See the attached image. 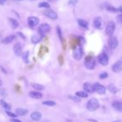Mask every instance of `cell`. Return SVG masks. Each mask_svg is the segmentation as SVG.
Instances as JSON below:
<instances>
[{
  "instance_id": "cell-1",
  "label": "cell",
  "mask_w": 122,
  "mask_h": 122,
  "mask_svg": "<svg viewBox=\"0 0 122 122\" xmlns=\"http://www.w3.org/2000/svg\"><path fill=\"white\" fill-rule=\"evenodd\" d=\"M99 106H100L99 101H98L97 99H96V98H92L91 100H89L86 104L87 110L90 111H97L98 108H99Z\"/></svg>"
},
{
  "instance_id": "cell-2",
  "label": "cell",
  "mask_w": 122,
  "mask_h": 122,
  "mask_svg": "<svg viewBox=\"0 0 122 122\" xmlns=\"http://www.w3.org/2000/svg\"><path fill=\"white\" fill-rule=\"evenodd\" d=\"M83 55H84V51L81 46H78V47H76L73 51V57L76 60H77V61L81 60L83 57Z\"/></svg>"
},
{
  "instance_id": "cell-3",
  "label": "cell",
  "mask_w": 122,
  "mask_h": 122,
  "mask_svg": "<svg viewBox=\"0 0 122 122\" xmlns=\"http://www.w3.org/2000/svg\"><path fill=\"white\" fill-rule=\"evenodd\" d=\"M115 29H116V23L113 21H110L108 22L107 25H106V34L109 37L113 35L115 32Z\"/></svg>"
},
{
  "instance_id": "cell-4",
  "label": "cell",
  "mask_w": 122,
  "mask_h": 122,
  "mask_svg": "<svg viewBox=\"0 0 122 122\" xmlns=\"http://www.w3.org/2000/svg\"><path fill=\"white\" fill-rule=\"evenodd\" d=\"M85 66L87 69L89 70H93L96 66V60L95 58L92 57V56H88L86 58L85 60Z\"/></svg>"
},
{
  "instance_id": "cell-5",
  "label": "cell",
  "mask_w": 122,
  "mask_h": 122,
  "mask_svg": "<svg viewBox=\"0 0 122 122\" xmlns=\"http://www.w3.org/2000/svg\"><path fill=\"white\" fill-rule=\"evenodd\" d=\"M108 45L111 49H116L119 45V42H118V39L116 38V37L111 36L108 39Z\"/></svg>"
},
{
  "instance_id": "cell-6",
  "label": "cell",
  "mask_w": 122,
  "mask_h": 122,
  "mask_svg": "<svg viewBox=\"0 0 122 122\" xmlns=\"http://www.w3.org/2000/svg\"><path fill=\"white\" fill-rule=\"evenodd\" d=\"M50 30H51V27H50V25L48 23L41 24L38 27V32L41 36H44L45 34H47Z\"/></svg>"
},
{
  "instance_id": "cell-7",
  "label": "cell",
  "mask_w": 122,
  "mask_h": 122,
  "mask_svg": "<svg viewBox=\"0 0 122 122\" xmlns=\"http://www.w3.org/2000/svg\"><path fill=\"white\" fill-rule=\"evenodd\" d=\"M98 61L103 66H107L109 63V58L106 53H101L98 56Z\"/></svg>"
},
{
  "instance_id": "cell-8",
  "label": "cell",
  "mask_w": 122,
  "mask_h": 122,
  "mask_svg": "<svg viewBox=\"0 0 122 122\" xmlns=\"http://www.w3.org/2000/svg\"><path fill=\"white\" fill-rule=\"evenodd\" d=\"M94 92H97L99 94H105L106 93V87L100 83H95L93 85Z\"/></svg>"
},
{
  "instance_id": "cell-9",
  "label": "cell",
  "mask_w": 122,
  "mask_h": 122,
  "mask_svg": "<svg viewBox=\"0 0 122 122\" xmlns=\"http://www.w3.org/2000/svg\"><path fill=\"white\" fill-rule=\"evenodd\" d=\"M44 14H45L47 18H49L50 19H52V20H56V19H57V18H58L57 13L51 9H48V10H47V11H45L44 12Z\"/></svg>"
},
{
  "instance_id": "cell-10",
  "label": "cell",
  "mask_w": 122,
  "mask_h": 122,
  "mask_svg": "<svg viewBox=\"0 0 122 122\" xmlns=\"http://www.w3.org/2000/svg\"><path fill=\"white\" fill-rule=\"evenodd\" d=\"M111 69H112V71H114V72H120V71H122V61H116V63H114L112 66V67H111Z\"/></svg>"
},
{
  "instance_id": "cell-11",
  "label": "cell",
  "mask_w": 122,
  "mask_h": 122,
  "mask_svg": "<svg viewBox=\"0 0 122 122\" xmlns=\"http://www.w3.org/2000/svg\"><path fill=\"white\" fill-rule=\"evenodd\" d=\"M27 23L30 27H35L39 23V18L37 17H29L27 18Z\"/></svg>"
},
{
  "instance_id": "cell-12",
  "label": "cell",
  "mask_w": 122,
  "mask_h": 122,
  "mask_svg": "<svg viewBox=\"0 0 122 122\" xmlns=\"http://www.w3.org/2000/svg\"><path fill=\"white\" fill-rule=\"evenodd\" d=\"M93 25L97 29H101L102 27V19H101V17L95 18V19L93 20Z\"/></svg>"
},
{
  "instance_id": "cell-13",
  "label": "cell",
  "mask_w": 122,
  "mask_h": 122,
  "mask_svg": "<svg viewBox=\"0 0 122 122\" xmlns=\"http://www.w3.org/2000/svg\"><path fill=\"white\" fill-rule=\"evenodd\" d=\"M83 88H84V90H85V92H86V93H92V92H94L93 86H92L91 83H89V82L84 83Z\"/></svg>"
},
{
  "instance_id": "cell-14",
  "label": "cell",
  "mask_w": 122,
  "mask_h": 122,
  "mask_svg": "<svg viewBox=\"0 0 122 122\" xmlns=\"http://www.w3.org/2000/svg\"><path fill=\"white\" fill-rule=\"evenodd\" d=\"M112 106L115 110H116L117 111H120V112H122V102L119 101H115L114 102L112 103Z\"/></svg>"
},
{
  "instance_id": "cell-15",
  "label": "cell",
  "mask_w": 122,
  "mask_h": 122,
  "mask_svg": "<svg viewBox=\"0 0 122 122\" xmlns=\"http://www.w3.org/2000/svg\"><path fill=\"white\" fill-rule=\"evenodd\" d=\"M13 51L16 56H20L22 54V46L20 43H16L13 47Z\"/></svg>"
},
{
  "instance_id": "cell-16",
  "label": "cell",
  "mask_w": 122,
  "mask_h": 122,
  "mask_svg": "<svg viewBox=\"0 0 122 122\" xmlns=\"http://www.w3.org/2000/svg\"><path fill=\"white\" fill-rule=\"evenodd\" d=\"M31 118H32V120H33V121H40L41 118H42V114H41L40 112H38V111H34V112H32V114H31Z\"/></svg>"
},
{
  "instance_id": "cell-17",
  "label": "cell",
  "mask_w": 122,
  "mask_h": 122,
  "mask_svg": "<svg viewBox=\"0 0 122 122\" xmlns=\"http://www.w3.org/2000/svg\"><path fill=\"white\" fill-rule=\"evenodd\" d=\"M42 36H41L39 33L38 34H34V35H32V37H31V41H32V42L34 44L38 43V42L42 40Z\"/></svg>"
},
{
  "instance_id": "cell-18",
  "label": "cell",
  "mask_w": 122,
  "mask_h": 122,
  "mask_svg": "<svg viewBox=\"0 0 122 122\" xmlns=\"http://www.w3.org/2000/svg\"><path fill=\"white\" fill-rule=\"evenodd\" d=\"M15 37L13 35H10V36H8V37H4V38L2 39V42L3 44H8V43H11L13 40H14Z\"/></svg>"
},
{
  "instance_id": "cell-19",
  "label": "cell",
  "mask_w": 122,
  "mask_h": 122,
  "mask_svg": "<svg viewBox=\"0 0 122 122\" xmlns=\"http://www.w3.org/2000/svg\"><path fill=\"white\" fill-rule=\"evenodd\" d=\"M29 97L34 98V99H41L42 97V94L38 92H29Z\"/></svg>"
},
{
  "instance_id": "cell-20",
  "label": "cell",
  "mask_w": 122,
  "mask_h": 122,
  "mask_svg": "<svg viewBox=\"0 0 122 122\" xmlns=\"http://www.w3.org/2000/svg\"><path fill=\"white\" fill-rule=\"evenodd\" d=\"M8 21H9V23H10V25H11L12 28L16 29V28H18V26H19V23H18V22L17 21L16 19H14V18H8Z\"/></svg>"
},
{
  "instance_id": "cell-21",
  "label": "cell",
  "mask_w": 122,
  "mask_h": 122,
  "mask_svg": "<svg viewBox=\"0 0 122 122\" xmlns=\"http://www.w3.org/2000/svg\"><path fill=\"white\" fill-rule=\"evenodd\" d=\"M77 23L80 25V27H83L85 29L88 28V23L86 21H85L84 19H77Z\"/></svg>"
},
{
  "instance_id": "cell-22",
  "label": "cell",
  "mask_w": 122,
  "mask_h": 122,
  "mask_svg": "<svg viewBox=\"0 0 122 122\" xmlns=\"http://www.w3.org/2000/svg\"><path fill=\"white\" fill-rule=\"evenodd\" d=\"M27 113V110L23 109V108H18L16 110L17 116H25Z\"/></svg>"
},
{
  "instance_id": "cell-23",
  "label": "cell",
  "mask_w": 122,
  "mask_h": 122,
  "mask_svg": "<svg viewBox=\"0 0 122 122\" xmlns=\"http://www.w3.org/2000/svg\"><path fill=\"white\" fill-rule=\"evenodd\" d=\"M32 86L33 87L34 89H36V90H37V91H42V90H44V89H45V87H44V86L40 85V84L32 83Z\"/></svg>"
},
{
  "instance_id": "cell-24",
  "label": "cell",
  "mask_w": 122,
  "mask_h": 122,
  "mask_svg": "<svg viewBox=\"0 0 122 122\" xmlns=\"http://www.w3.org/2000/svg\"><path fill=\"white\" fill-rule=\"evenodd\" d=\"M76 96L78 97L86 98L88 97V94H87L86 92H76Z\"/></svg>"
},
{
  "instance_id": "cell-25",
  "label": "cell",
  "mask_w": 122,
  "mask_h": 122,
  "mask_svg": "<svg viewBox=\"0 0 122 122\" xmlns=\"http://www.w3.org/2000/svg\"><path fill=\"white\" fill-rule=\"evenodd\" d=\"M28 56H29V52H28V51H24V52L22 54V57H23V60L24 61V62H26V63L28 62Z\"/></svg>"
},
{
  "instance_id": "cell-26",
  "label": "cell",
  "mask_w": 122,
  "mask_h": 122,
  "mask_svg": "<svg viewBox=\"0 0 122 122\" xmlns=\"http://www.w3.org/2000/svg\"><path fill=\"white\" fill-rule=\"evenodd\" d=\"M38 7L39 8H50V5L47 2H42L38 4Z\"/></svg>"
},
{
  "instance_id": "cell-27",
  "label": "cell",
  "mask_w": 122,
  "mask_h": 122,
  "mask_svg": "<svg viewBox=\"0 0 122 122\" xmlns=\"http://www.w3.org/2000/svg\"><path fill=\"white\" fill-rule=\"evenodd\" d=\"M0 104H1V106H3V108H5V109H10V107H11L10 105L8 104L7 102H5L3 100H1V101H0Z\"/></svg>"
},
{
  "instance_id": "cell-28",
  "label": "cell",
  "mask_w": 122,
  "mask_h": 122,
  "mask_svg": "<svg viewBox=\"0 0 122 122\" xmlns=\"http://www.w3.org/2000/svg\"><path fill=\"white\" fill-rule=\"evenodd\" d=\"M42 104L45 105V106H53L56 105V102L53 101H43Z\"/></svg>"
},
{
  "instance_id": "cell-29",
  "label": "cell",
  "mask_w": 122,
  "mask_h": 122,
  "mask_svg": "<svg viewBox=\"0 0 122 122\" xmlns=\"http://www.w3.org/2000/svg\"><path fill=\"white\" fill-rule=\"evenodd\" d=\"M106 9H107L108 11L112 12V13H117V12H118V8H114V7L111 6V5H108V6L106 7Z\"/></svg>"
},
{
  "instance_id": "cell-30",
  "label": "cell",
  "mask_w": 122,
  "mask_h": 122,
  "mask_svg": "<svg viewBox=\"0 0 122 122\" xmlns=\"http://www.w3.org/2000/svg\"><path fill=\"white\" fill-rule=\"evenodd\" d=\"M108 90L110 91L111 92H112V93H116V92H117V88L116 87H115L113 85H110L109 86H108Z\"/></svg>"
},
{
  "instance_id": "cell-31",
  "label": "cell",
  "mask_w": 122,
  "mask_h": 122,
  "mask_svg": "<svg viewBox=\"0 0 122 122\" xmlns=\"http://www.w3.org/2000/svg\"><path fill=\"white\" fill-rule=\"evenodd\" d=\"M99 77L101 79H106L108 77V73L107 72H102L99 75Z\"/></svg>"
},
{
  "instance_id": "cell-32",
  "label": "cell",
  "mask_w": 122,
  "mask_h": 122,
  "mask_svg": "<svg viewBox=\"0 0 122 122\" xmlns=\"http://www.w3.org/2000/svg\"><path fill=\"white\" fill-rule=\"evenodd\" d=\"M116 20H117V22L120 23V24H122V13L119 14L117 17H116Z\"/></svg>"
},
{
  "instance_id": "cell-33",
  "label": "cell",
  "mask_w": 122,
  "mask_h": 122,
  "mask_svg": "<svg viewBox=\"0 0 122 122\" xmlns=\"http://www.w3.org/2000/svg\"><path fill=\"white\" fill-rule=\"evenodd\" d=\"M56 30H57V33H58V36H59L60 39L62 40V37H61V29H60V27H56Z\"/></svg>"
},
{
  "instance_id": "cell-34",
  "label": "cell",
  "mask_w": 122,
  "mask_h": 122,
  "mask_svg": "<svg viewBox=\"0 0 122 122\" xmlns=\"http://www.w3.org/2000/svg\"><path fill=\"white\" fill-rule=\"evenodd\" d=\"M77 2H78V0H69V4L71 5V6H74V5L76 4Z\"/></svg>"
},
{
  "instance_id": "cell-35",
  "label": "cell",
  "mask_w": 122,
  "mask_h": 122,
  "mask_svg": "<svg viewBox=\"0 0 122 122\" xmlns=\"http://www.w3.org/2000/svg\"><path fill=\"white\" fill-rule=\"evenodd\" d=\"M7 115H8V116H12V117H16L17 116V115H14L13 113H11V112H9V111H7Z\"/></svg>"
},
{
  "instance_id": "cell-36",
  "label": "cell",
  "mask_w": 122,
  "mask_h": 122,
  "mask_svg": "<svg viewBox=\"0 0 122 122\" xmlns=\"http://www.w3.org/2000/svg\"><path fill=\"white\" fill-rule=\"evenodd\" d=\"M69 98H70V99H72V100H74V101H77V102H79V101H80V99H79V98L73 97H69Z\"/></svg>"
},
{
  "instance_id": "cell-37",
  "label": "cell",
  "mask_w": 122,
  "mask_h": 122,
  "mask_svg": "<svg viewBox=\"0 0 122 122\" xmlns=\"http://www.w3.org/2000/svg\"><path fill=\"white\" fill-rule=\"evenodd\" d=\"M5 3H6V0H0V4L1 5H3Z\"/></svg>"
},
{
  "instance_id": "cell-38",
  "label": "cell",
  "mask_w": 122,
  "mask_h": 122,
  "mask_svg": "<svg viewBox=\"0 0 122 122\" xmlns=\"http://www.w3.org/2000/svg\"><path fill=\"white\" fill-rule=\"evenodd\" d=\"M118 12H120V13H122V6H121V7H120V8H118Z\"/></svg>"
},
{
  "instance_id": "cell-39",
  "label": "cell",
  "mask_w": 122,
  "mask_h": 122,
  "mask_svg": "<svg viewBox=\"0 0 122 122\" xmlns=\"http://www.w3.org/2000/svg\"><path fill=\"white\" fill-rule=\"evenodd\" d=\"M12 121H13V122H21L20 121H18V120H13Z\"/></svg>"
},
{
  "instance_id": "cell-40",
  "label": "cell",
  "mask_w": 122,
  "mask_h": 122,
  "mask_svg": "<svg viewBox=\"0 0 122 122\" xmlns=\"http://www.w3.org/2000/svg\"><path fill=\"white\" fill-rule=\"evenodd\" d=\"M2 39H3V37H2V35L0 34V42H2Z\"/></svg>"
},
{
  "instance_id": "cell-41",
  "label": "cell",
  "mask_w": 122,
  "mask_h": 122,
  "mask_svg": "<svg viewBox=\"0 0 122 122\" xmlns=\"http://www.w3.org/2000/svg\"><path fill=\"white\" fill-rule=\"evenodd\" d=\"M2 84H3V82H2V81L0 80V86H2Z\"/></svg>"
},
{
  "instance_id": "cell-42",
  "label": "cell",
  "mask_w": 122,
  "mask_h": 122,
  "mask_svg": "<svg viewBox=\"0 0 122 122\" xmlns=\"http://www.w3.org/2000/svg\"><path fill=\"white\" fill-rule=\"evenodd\" d=\"M114 122H122L121 121H114Z\"/></svg>"
},
{
  "instance_id": "cell-43",
  "label": "cell",
  "mask_w": 122,
  "mask_h": 122,
  "mask_svg": "<svg viewBox=\"0 0 122 122\" xmlns=\"http://www.w3.org/2000/svg\"><path fill=\"white\" fill-rule=\"evenodd\" d=\"M49 1H51V2H53V1H56V0H49Z\"/></svg>"
},
{
  "instance_id": "cell-44",
  "label": "cell",
  "mask_w": 122,
  "mask_h": 122,
  "mask_svg": "<svg viewBox=\"0 0 122 122\" xmlns=\"http://www.w3.org/2000/svg\"><path fill=\"white\" fill-rule=\"evenodd\" d=\"M29 1H34V0H29Z\"/></svg>"
},
{
  "instance_id": "cell-45",
  "label": "cell",
  "mask_w": 122,
  "mask_h": 122,
  "mask_svg": "<svg viewBox=\"0 0 122 122\" xmlns=\"http://www.w3.org/2000/svg\"><path fill=\"white\" fill-rule=\"evenodd\" d=\"M18 1H22V0H18Z\"/></svg>"
}]
</instances>
